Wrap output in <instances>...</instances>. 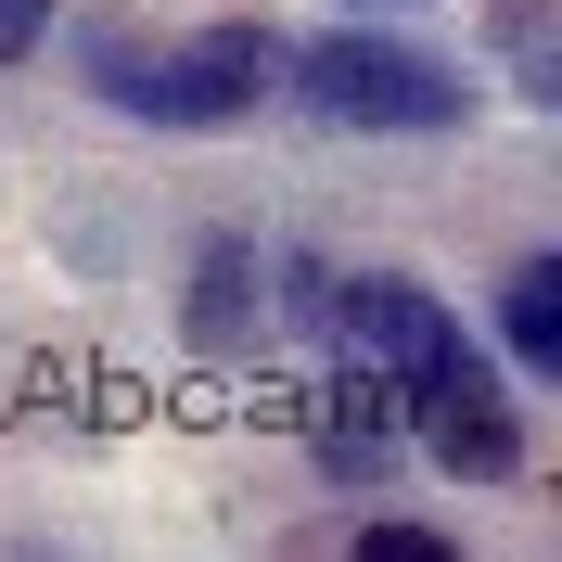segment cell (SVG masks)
<instances>
[{"instance_id": "obj_1", "label": "cell", "mask_w": 562, "mask_h": 562, "mask_svg": "<svg viewBox=\"0 0 562 562\" xmlns=\"http://www.w3.org/2000/svg\"><path fill=\"white\" fill-rule=\"evenodd\" d=\"M269 77H281L269 26H205V38H167V52L90 38V90H103L115 115H154V128H231V115L269 103Z\"/></svg>"}, {"instance_id": "obj_2", "label": "cell", "mask_w": 562, "mask_h": 562, "mask_svg": "<svg viewBox=\"0 0 562 562\" xmlns=\"http://www.w3.org/2000/svg\"><path fill=\"white\" fill-rule=\"evenodd\" d=\"M281 77H294V103L333 115V128H460V115H473V77L460 65H435L409 38H371V26H333V38H307V52H281Z\"/></svg>"}, {"instance_id": "obj_3", "label": "cell", "mask_w": 562, "mask_h": 562, "mask_svg": "<svg viewBox=\"0 0 562 562\" xmlns=\"http://www.w3.org/2000/svg\"><path fill=\"white\" fill-rule=\"evenodd\" d=\"M333 333L358 346V371H384V396H422L435 371H460V319L422 294L409 269H371V281H333Z\"/></svg>"}, {"instance_id": "obj_4", "label": "cell", "mask_w": 562, "mask_h": 562, "mask_svg": "<svg viewBox=\"0 0 562 562\" xmlns=\"http://www.w3.org/2000/svg\"><path fill=\"white\" fill-rule=\"evenodd\" d=\"M396 409H409V422H422V448L448 460V473H473V486H512V473H525V422H512V396H498L486 358L435 371V384L396 396Z\"/></svg>"}, {"instance_id": "obj_5", "label": "cell", "mask_w": 562, "mask_h": 562, "mask_svg": "<svg viewBox=\"0 0 562 562\" xmlns=\"http://www.w3.org/2000/svg\"><path fill=\"white\" fill-rule=\"evenodd\" d=\"M256 333H269V307H256V244H205V269H192V346L244 358Z\"/></svg>"}, {"instance_id": "obj_6", "label": "cell", "mask_w": 562, "mask_h": 562, "mask_svg": "<svg viewBox=\"0 0 562 562\" xmlns=\"http://www.w3.org/2000/svg\"><path fill=\"white\" fill-rule=\"evenodd\" d=\"M319 460H333L346 486H384V460H396V396H384V371L333 384V409H319Z\"/></svg>"}, {"instance_id": "obj_7", "label": "cell", "mask_w": 562, "mask_h": 562, "mask_svg": "<svg viewBox=\"0 0 562 562\" xmlns=\"http://www.w3.org/2000/svg\"><path fill=\"white\" fill-rule=\"evenodd\" d=\"M498 333L525 358L537 384H562V256H525V269L498 281Z\"/></svg>"}, {"instance_id": "obj_8", "label": "cell", "mask_w": 562, "mask_h": 562, "mask_svg": "<svg viewBox=\"0 0 562 562\" xmlns=\"http://www.w3.org/2000/svg\"><path fill=\"white\" fill-rule=\"evenodd\" d=\"M498 65L525 77V103H562V38L537 0H498Z\"/></svg>"}, {"instance_id": "obj_9", "label": "cell", "mask_w": 562, "mask_h": 562, "mask_svg": "<svg viewBox=\"0 0 562 562\" xmlns=\"http://www.w3.org/2000/svg\"><path fill=\"white\" fill-rule=\"evenodd\" d=\"M358 562H460V550L422 537V525H358Z\"/></svg>"}, {"instance_id": "obj_10", "label": "cell", "mask_w": 562, "mask_h": 562, "mask_svg": "<svg viewBox=\"0 0 562 562\" xmlns=\"http://www.w3.org/2000/svg\"><path fill=\"white\" fill-rule=\"evenodd\" d=\"M38 26H52V0H0V65H26Z\"/></svg>"}]
</instances>
